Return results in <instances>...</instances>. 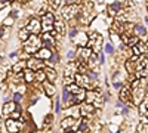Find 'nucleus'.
Listing matches in <instances>:
<instances>
[{"mask_svg":"<svg viewBox=\"0 0 148 133\" xmlns=\"http://www.w3.org/2000/svg\"><path fill=\"white\" fill-rule=\"evenodd\" d=\"M40 47H43V42L37 34H30V37L24 42V52L27 55H36Z\"/></svg>","mask_w":148,"mask_h":133,"instance_id":"1","label":"nucleus"},{"mask_svg":"<svg viewBox=\"0 0 148 133\" xmlns=\"http://www.w3.org/2000/svg\"><path fill=\"white\" fill-rule=\"evenodd\" d=\"M88 46L90 47V49L95 52V53H99L102 52V46H104V40H102V35L101 33H98V31H90L89 33V42H88Z\"/></svg>","mask_w":148,"mask_h":133,"instance_id":"2","label":"nucleus"},{"mask_svg":"<svg viewBox=\"0 0 148 133\" xmlns=\"http://www.w3.org/2000/svg\"><path fill=\"white\" fill-rule=\"evenodd\" d=\"M80 9V5H64L61 8V16L64 21H73L77 18Z\"/></svg>","mask_w":148,"mask_h":133,"instance_id":"3","label":"nucleus"},{"mask_svg":"<svg viewBox=\"0 0 148 133\" xmlns=\"http://www.w3.org/2000/svg\"><path fill=\"white\" fill-rule=\"evenodd\" d=\"M84 101L89 102V104H92L95 108H101V106L104 105V99H102L101 93L98 92V90H93V89L86 90V99H84Z\"/></svg>","mask_w":148,"mask_h":133,"instance_id":"4","label":"nucleus"},{"mask_svg":"<svg viewBox=\"0 0 148 133\" xmlns=\"http://www.w3.org/2000/svg\"><path fill=\"white\" fill-rule=\"evenodd\" d=\"M55 15L52 12H46L45 15H42V33H49L53 31V25H55Z\"/></svg>","mask_w":148,"mask_h":133,"instance_id":"5","label":"nucleus"},{"mask_svg":"<svg viewBox=\"0 0 148 133\" xmlns=\"http://www.w3.org/2000/svg\"><path fill=\"white\" fill-rule=\"evenodd\" d=\"M61 127H62L64 130H67V132H74L79 127V121H77V118H74L71 115H67L65 118H62V121H61Z\"/></svg>","mask_w":148,"mask_h":133,"instance_id":"6","label":"nucleus"},{"mask_svg":"<svg viewBox=\"0 0 148 133\" xmlns=\"http://www.w3.org/2000/svg\"><path fill=\"white\" fill-rule=\"evenodd\" d=\"M76 83L79 84V86H82V87H84L86 90H90V89H93V86H92V80L89 78V74H80V72H76Z\"/></svg>","mask_w":148,"mask_h":133,"instance_id":"7","label":"nucleus"},{"mask_svg":"<svg viewBox=\"0 0 148 133\" xmlns=\"http://www.w3.org/2000/svg\"><path fill=\"white\" fill-rule=\"evenodd\" d=\"M25 28L30 31V34H37L39 35L40 31H42V21L39 18H31V19H28Z\"/></svg>","mask_w":148,"mask_h":133,"instance_id":"8","label":"nucleus"},{"mask_svg":"<svg viewBox=\"0 0 148 133\" xmlns=\"http://www.w3.org/2000/svg\"><path fill=\"white\" fill-rule=\"evenodd\" d=\"M40 39H42V42H43V47H47V49H52V47H55V44H56V37L53 35L52 31L42 33Z\"/></svg>","mask_w":148,"mask_h":133,"instance_id":"9","label":"nucleus"},{"mask_svg":"<svg viewBox=\"0 0 148 133\" xmlns=\"http://www.w3.org/2000/svg\"><path fill=\"white\" fill-rule=\"evenodd\" d=\"M45 67H46L45 61H43V59H40V58H37V56L27 59V68H30V70L39 71V70H43Z\"/></svg>","mask_w":148,"mask_h":133,"instance_id":"10","label":"nucleus"},{"mask_svg":"<svg viewBox=\"0 0 148 133\" xmlns=\"http://www.w3.org/2000/svg\"><path fill=\"white\" fill-rule=\"evenodd\" d=\"M88 42H89V33H86V31H79V34L73 39V43L77 44L79 47L88 46Z\"/></svg>","mask_w":148,"mask_h":133,"instance_id":"11","label":"nucleus"},{"mask_svg":"<svg viewBox=\"0 0 148 133\" xmlns=\"http://www.w3.org/2000/svg\"><path fill=\"white\" fill-rule=\"evenodd\" d=\"M5 124H6V130L9 133H18L22 129V123L16 121V120H14V118H8Z\"/></svg>","mask_w":148,"mask_h":133,"instance_id":"12","label":"nucleus"},{"mask_svg":"<svg viewBox=\"0 0 148 133\" xmlns=\"http://www.w3.org/2000/svg\"><path fill=\"white\" fill-rule=\"evenodd\" d=\"M92 53H93V50L90 49L89 46H82V47H79V50H77L79 61H83V62H86V61H88V59L92 56Z\"/></svg>","mask_w":148,"mask_h":133,"instance_id":"13","label":"nucleus"},{"mask_svg":"<svg viewBox=\"0 0 148 133\" xmlns=\"http://www.w3.org/2000/svg\"><path fill=\"white\" fill-rule=\"evenodd\" d=\"M79 106H80V114H82L83 117H89V115H92V114L95 113V110H96V108H95L92 104L86 102V101H83Z\"/></svg>","mask_w":148,"mask_h":133,"instance_id":"14","label":"nucleus"},{"mask_svg":"<svg viewBox=\"0 0 148 133\" xmlns=\"http://www.w3.org/2000/svg\"><path fill=\"white\" fill-rule=\"evenodd\" d=\"M61 102H62L67 108H70L71 105H74V101H73V95L70 93L68 87L64 86L62 87V96H61Z\"/></svg>","mask_w":148,"mask_h":133,"instance_id":"15","label":"nucleus"},{"mask_svg":"<svg viewBox=\"0 0 148 133\" xmlns=\"http://www.w3.org/2000/svg\"><path fill=\"white\" fill-rule=\"evenodd\" d=\"M120 101H123L125 104L127 102H132V89L130 87H126V86H123L120 89Z\"/></svg>","mask_w":148,"mask_h":133,"instance_id":"16","label":"nucleus"},{"mask_svg":"<svg viewBox=\"0 0 148 133\" xmlns=\"http://www.w3.org/2000/svg\"><path fill=\"white\" fill-rule=\"evenodd\" d=\"M15 110H16V102H15V101H14V102L8 101V102H5V105H3L2 113H3V115H5V117H10V114L14 113Z\"/></svg>","mask_w":148,"mask_h":133,"instance_id":"17","label":"nucleus"},{"mask_svg":"<svg viewBox=\"0 0 148 133\" xmlns=\"http://www.w3.org/2000/svg\"><path fill=\"white\" fill-rule=\"evenodd\" d=\"M34 56L43 59V61H49V58L52 56V49H47V47H40V49L36 52Z\"/></svg>","mask_w":148,"mask_h":133,"instance_id":"18","label":"nucleus"},{"mask_svg":"<svg viewBox=\"0 0 148 133\" xmlns=\"http://www.w3.org/2000/svg\"><path fill=\"white\" fill-rule=\"evenodd\" d=\"M135 34H136L139 39L147 40V37H148V30L142 25V24H135Z\"/></svg>","mask_w":148,"mask_h":133,"instance_id":"19","label":"nucleus"},{"mask_svg":"<svg viewBox=\"0 0 148 133\" xmlns=\"http://www.w3.org/2000/svg\"><path fill=\"white\" fill-rule=\"evenodd\" d=\"M77 72V61H70L64 68V76H74Z\"/></svg>","mask_w":148,"mask_h":133,"instance_id":"20","label":"nucleus"},{"mask_svg":"<svg viewBox=\"0 0 148 133\" xmlns=\"http://www.w3.org/2000/svg\"><path fill=\"white\" fill-rule=\"evenodd\" d=\"M43 90H45L46 96H49V98H52V96L55 95V92H56L55 84H53L52 81H49V80H46V81L43 83Z\"/></svg>","mask_w":148,"mask_h":133,"instance_id":"21","label":"nucleus"},{"mask_svg":"<svg viewBox=\"0 0 148 133\" xmlns=\"http://www.w3.org/2000/svg\"><path fill=\"white\" fill-rule=\"evenodd\" d=\"M22 74H24V81H25V83H33L36 80V71L34 70L25 68L22 71Z\"/></svg>","mask_w":148,"mask_h":133,"instance_id":"22","label":"nucleus"},{"mask_svg":"<svg viewBox=\"0 0 148 133\" xmlns=\"http://www.w3.org/2000/svg\"><path fill=\"white\" fill-rule=\"evenodd\" d=\"M53 30L56 31V34L62 35L65 33V24H64V19H56L55 21V25H53Z\"/></svg>","mask_w":148,"mask_h":133,"instance_id":"23","label":"nucleus"},{"mask_svg":"<svg viewBox=\"0 0 148 133\" xmlns=\"http://www.w3.org/2000/svg\"><path fill=\"white\" fill-rule=\"evenodd\" d=\"M45 71H46V77H47V80H49V81H52V83H55V80L58 78V72H56L52 67H45Z\"/></svg>","mask_w":148,"mask_h":133,"instance_id":"24","label":"nucleus"},{"mask_svg":"<svg viewBox=\"0 0 148 133\" xmlns=\"http://www.w3.org/2000/svg\"><path fill=\"white\" fill-rule=\"evenodd\" d=\"M59 59H61L59 53H58L56 50H52V56L49 58V64H47V67H53V65L59 64Z\"/></svg>","mask_w":148,"mask_h":133,"instance_id":"25","label":"nucleus"},{"mask_svg":"<svg viewBox=\"0 0 148 133\" xmlns=\"http://www.w3.org/2000/svg\"><path fill=\"white\" fill-rule=\"evenodd\" d=\"M139 111H141V114H142L145 118H148V98H145V99L139 104Z\"/></svg>","mask_w":148,"mask_h":133,"instance_id":"26","label":"nucleus"},{"mask_svg":"<svg viewBox=\"0 0 148 133\" xmlns=\"http://www.w3.org/2000/svg\"><path fill=\"white\" fill-rule=\"evenodd\" d=\"M28 37H30V31H28V30H27L25 27H24V28H21V30L18 31V39H19V40H21L22 43L25 42V40H27Z\"/></svg>","mask_w":148,"mask_h":133,"instance_id":"27","label":"nucleus"},{"mask_svg":"<svg viewBox=\"0 0 148 133\" xmlns=\"http://www.w3.org/2000/svg\"><path fill=\"white\" fill-rule=\"evenodd\" d=\"M36 80L39 81V83H45V81L47 80L45 68H43V70H39V71H36Z\"/></svg>","mask_w":148,"mask_h":133,"instance_id":"28","label":"nucleus"},{"mask_svg":"<svg viewBox=\"0 0 148 133\" xmlns=\"http://www.w3.org/2000/svg\"><path fill=\"white\" fill-rule=\"evenodd\" d=\"M67 115H71V117H74V118H79V117L82 115V114H80V106H71V108H68Z\"/></svg>","mask_w":148,"mask_h":133,"instance_id":"29","label":"nucleus"},{"mask_svg":"<svg viewBox=\"0 0 148 133\" xmlns=\"http://www.w3.org/2000/svg\"><path fill=\"white\" fill-rule=\"evenodd\" d=\"M136 133H148V124H147V121H142V123L138 124Z\"/></svg>","mask_w":148,"mask_h":133,"instance_id":"30","label":"nucleus"},{"mask_svg":"<svg viewBox=\"0 0 148 133\" xmlns=\"http://www.w3.org/2000/svg\"><path fill=\"white\" fill-rule=\"evenodd\" d=\"M76 76V74H74ZM74 76H64V86H68V84L76 83V77Z\"/></svg>","mask_w":148,"mask_h":133,"instance_id":"31","label":"nucleus"},{"mask_svg":"<svg viewBox=\"0 0 148 133\" xmlns=\"http://www.w3.org/2000/svg\"><path fill=\"white\" fill-rule=\"evenodd\" d=\"M104 52L108 53V55H113V53H114V44H113V43H107V44L104 46Z\"/></svg>","mask_w":148,"mask_h":133,"instance_id":"32","label":"nucleus"},{"mask_svg":"<svg viewBox=\"0 0 148 133\" xmlns=\"http://www.w3.org/2000/svg\"><path fill=\"white\" fill-rule=\"evenodd\" d=\"M14 22H15V19L12 16H6L3 19V27H12V25H14Z\"/></svg>","mask_w":148,"mask_h":133,"instance_id":"33","label":"nucleus"},{"mask_svg":"<svg viewBox=\"0 0 148 133\" xmlns=\"http://www.w3.org/2000/svg\"><path fill=\"white\" fill-rule=\"evenodd\" d=\"M79 31H80V30H79L77 27H73V28L68 31V37H70V39H74V37L79 34Z\"/></svg>","mask_w":148,"mask_h":133,"instance_id":"34","label":"nucleus"},{"mask_svg":"<svg viewBox=\"0 0 148 133\" xmlns=\"http://www.w3.org/2000/svg\"><path fill=\"white\" fill-rule=\"evenodd\" d=\"M67 58L70 59V61H73L74 58H77V52H74L73 49H71V50H68V52H67Z\"/></svg>","mask_w":148,"mask_h":133,"instance_id":"35","label":"nucleus"},{"mask_svg":"<svg viewBox=\"0 0 148 133\" xmlns=\"http://www.w3.org/2000/svg\"><path fill=\"white\" fill-rule=\"evenodd\" d=\"M52 120H53V115H52V114H47L46 118H45V124H46V126L52 124Z\"/></svg>","mask_w":148,"mask_h":133,"instance_id":"36","label":"nucleus"},{"mask_svg":"<svg viewBox=\"0 0 148 133\" xmlns=\"http://www.w3.org/2000/svg\"><path fill=\"white\" fill-rule=\"evenodd\" d=\"M12 98H14V101H15V102H19V101L22 99V93H18V92H15Z\"/></svg>","mask_w":148,"mask_h":133,"instance_id":"37","label":"nucleus"},{"mask_svg":"<svg viewBox=\"0 0 148 133\" xmlns=\"http://www.w3.org/2000/svg\"><path fill=\"white\" fill-rule=\"evenodd\" d=\"M9 16H12V18H18L19 16V10H16V9H14V10H10V14H9Z\"/></svg>","mask_w":148,"mask_h":133,"instance_id":"38","label":"nucleus"},{"mask_svg":"<svg viewBox=\"0 0 148 133\" xmlns=\"http://www.w3.org/2000/svg\"><path fill=\"white\" fill-rule=\"evenodd\" d=\"M110 130L113 132V133H117V132H119V124H117V123H116V124L111 123V124H110Z\"/></svg>","mask_w":148,"mask_h":133,"instance_id":"39","label":"nucleus"},{"mask_svg":"<svg viewBox=\"0 0 148 133\" xmlns=\"http://www.w3.org/2000/svg\"><path fill=\"white\" fill-rule=\"evenodd\" d=\"M80 0H64V5H79Z\"/></svg>","mask_w":148,"mask_h":133,"instance_id":"40","label":"nucleus"},{"mask_svg":"<svg viewBox=\"0 0 148 133\" xmlns=\"http://www.w3.org/2000/svg\"><path fill=\"white\" fill-rule=\"evenodd\" d=\"M113 87L117 89V90H120V89L123 87V83H121V81H114V83H113Z\"/></svg>","mask_w":148,"mask_h":133,"instance_id":"41","label":"nucleus"},{"mask_svg":"<svg viewBox=\"0 0 148 133\" xmlns=\"http://www.w3.org/2000/svg\"><path fill=\"white\" fill-rule=\"evenodd\" d=\"M59 110H61V101L56 99V101H55V113H61Z\"/></svg>","mask_w":148,"mask_h":133,"instance_id":"42","label":"nucleus"},{"mask_svg":"<svg viewBox=\"0 0 148 133\" xmlns=\"http://www.w3.org/2000/svg\"><path fill=\"white\" fill-rule=\"evenodd\" d=\"M105 62V52H99V64L102 65Z\"/></svg>","mask_w":148,"mask_h":133,"instance_id":"43","label":"nucleus"},{"mask_svg":"<svg viewBox=\"0 0 148 133\" xmlns=\"http://www.w3.org/2000/svg\"><path fill=\"white\" fill-rule=\"evenodd\" d=\"M6 37V27H0V39Z\"/></svg>","mask_w":148,"mask_h":133,"instance_id":"44","label":"nucleus"},{"mask_svg":"<svg viewBox=\"0 0 148 133\" xmlns=\"http://www.w3.org/2000/svg\"><path fill=\"white\" fill-rule=\"evenodd\" d=\"M9 5V2H8V0H0V10H2L5 6H8Z\"/></svg>","mask_w":148,"mask_h":133,"instance_id":"45","label":"nucleus"},{"mask_svg":"<svg viewBox=\"0 0 148 133\" xmlns=\"http://www.w3.org/2000/svg\"><path fill=\"white\" fill-rule=\"evenodd\" d=\"M121 114H123V115H127V114H129V106H127V105H125V106H123Z\"/></svg>","mask_w":148,"mask_h":133,"instance_id":"46","label":"nucleus"},{"mask_svg":"<svg viewBox=\"0 0 148 133\" xmlns=\"http://www.w3.org/2000/svg\"><path fill=\"white\" fill-rule=\"evenodd\" d=\"M9 56H10V58H12V59H15V58H16V56H18V52H12V53H10V55H9Z\"/></svg>","mask_w":148,"mask_h":133,"instance_id":"47","label":"nucleus"},{"mask_svg":"<svg viewBox=\"0 0 148 133\" xmlns=\"http://www.w3.org/2000/svg\"><path fill=\"white\" fill-rule=\"evenodd\" d=\"M18 2H19L21 5H25V3H28V2H30V0H18Z\"/></svg>","mask_w":148,"mask_h":133,"instance_id":"48","label":"nucleus"},{"mask_svg":"<svg viewBox=\"0 0 148 133\" xmlns=\"http://www.w3.org/2000/svg\"><path fill=\"white\" fill-rule=\"evenodd\" d=\"M117 2H120V3H121V5H125V3H126V2H127V0H117Z\"/></svg>","mask_w":148,"mask_h":133,"instance_id":"49","label":"nucleus"},{"mask_svg":"<svg viewBox=\"0 0 148 133\" xmlns=\"http://www.w3.org/2000/svg\"><path fill=\"white\" fill-rule=\"evenodd\" d=\"M47 3H49V5H52V3H53V0H47Z\"/></svg>","mask_w":148,"mask_h":133,"instance_id":"50","label":"nucleus"},{"mask_svg":"<svg viewBox=\"0 0 148 133\" xmlns=\"http://www.w3.org/2000/svg\"><path fill=\"white\" fill-rule=\"evenodd\" d=\"M8 2H9V3H10V2H14V0H8Z\"/></svg>","mask_w":148,"mask_h":133,"instance_id":"51","label":"nucleus"},{"mask_svg":"<svg viewBox=\"0 0 148 133\" xmlns=\"http://www.w3.org/2000/svg\"><path fill=\"white\" fill-rule=\"evenodd\" d=\"M147 12H148V5H147Z\"/></svg>","mask_w":148,"mask_h":133,"instance_id":"52","label":"nucleus"}]
</instances>
